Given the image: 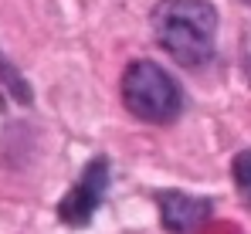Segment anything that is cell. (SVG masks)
I'll list each match as a JSON object with an SVG mask.
<instances>
[{
  "label": "cell",
  "instance_id": "6da1fadb",
  "mask_svg": "<svg viewBox=\"0 0 251 234\" xmlns=\"http://www.w3.org/2000/svg\"><path fill=\"white\" fill-rule=\"evenodd\" d=\"M153 34L176 65L197 68L214 58L217 10L207 0H163L153 10Z\"/></svg>",
  "mask_w": 251,
  "mask_h": 234
},
{
  "label": "cell",
  "instance_id": "7a4b0ae2",
  "mask_svg": "<svg viewBox=\"0 0 251 234\" xmlns=\"http://www.w3.org/2000/svg\"><path fill=\"white\" fill-rule=\"evenodd\" d=\"M123 102L132 116L146 122H173L183 109L176 81L153 61H132L123 75Z\"/></svg>",
  "mask_w": 251,
  "mask_h": 234
},
{
  "label": "cell",
  "instance_id": "8992f818",
  "mask_svg": "<svg viewBox=\"0 0 251 234\" xmlns=\"http://www.w3.org/2000/svg\"><path fill=\"white\" fill-rule=\"evenodd\" d=\"M0 78H3V81L10 85V95H14V99H21V102H31V92H27L24 78L17 75V72H14V68H10V65L3 61V58H0Z\"/></svg>",
  "mask_w": 251,
  "mask_h": 234
},
{
  "label": "cell",
  "instance_id": "52a82bcc",
  "mask_svg": "<svg viewBox=\"0 0 251 234\" xmlns=\"http://www.w3.org/2000/svg\"><path fill=\"white\" fill-rule=\"evenodd\" d=\"M241 68H245V78H248V85H251V34L241 44Z\"/></svg>",
  "mask_w": 251,
  "mask_h": 234
},
{
  "label": "cell",
  "instance_id": "3957f363",
  "mask_svg": "<svg viewBox=\"0 0 251 234\" xmlns=\"http://www.w3.org/2000/svg\"><path fill=\"white\" fill-rule=\"evenodd\" d=\"M105 187H109V159H105V156H95L82 170L78 183L61 197L58 217H61L68 228H85V224L92 221V214L99 210V204H102V197H105Z\"/></svg>",
  "mask_w": 251,
  "mask_h": 234
},
{
  "label": "cell",
  "instance_id": "ba28073f",
  "mask_svg": "<svg viewBox=\"0 0 251 234\" xmlns=\"http://www.w3.org/2000/svg\"><path fill=\"white\" fill-rule=\"evenodd\" d=\"M248 3H251V0H248Z\"/></svg>",
  "mask_w": 251,
  "mask_h": 234
},
{
  "label": "cell",
  "instance_id": "5b68a950",
  "mask_svg": "<svg viewBox=\"0 0 251 234\" xmlns=\"http://www.w3.org/2000/svg\"><path fill=\"white\" fill-rule=\"evenodd\" d=\"M234 183L245 197V204H251V150L234 156Z\"/></svg>",
  "mask_w": 251,
  "mask_h": 234
},
{
  "label": "cell",
  "instance_id": "277c9868",
  "mask_svg": "<svg viewBox=\"0 0 251 234\" xmlns=\"http://www.w3.org/2000/svg\"><path fill=\"white\" fill-rule=\"evenodd\" d=\"M210 200L207 197H190L180 190L160 194V214H163V228L173 234H194L207 224L210 217Z\"/></svg>",
  "mask_w": 251,
  "mask_h": 234
}]
</instances>
